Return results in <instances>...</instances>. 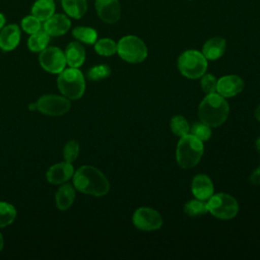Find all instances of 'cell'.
Instances as JSON below:
<instances>
[{"mask_svg": "<svg viewBox=\"0 0 260 260\" xmlns=\"http://www.w3.org/2000/svg\"><path fill=\"white\" fill-rule=\"evenodd\" d=\"M73 183L80 192L93 196H104L110 190V184L106 176L90 166L79 168L74 174Z\"/></svg>", "mask_w": 260, "mask_h": 260, "instance_id": "1", "label": "cell"}, {"mask_svg": "<svg viewBox=\"0 0 260 260\" xmlns=\"http://www.w3.org/2000/svg\"><path fill=\"white\" fill-rule=\"evenodd\" d=\"M230 112L228 102L218 93H209L200 103L198 116L202 123L216 127L225 122Z\"/></svg>", "mask_w": 260, "mask_h": 260, "instance_id": "2", "label": "cell"}, {"mask_svg": "<svg viewBox=\"0 0 260 260\" xmlns=\"http://www.w3.org/2000/svg\"><path fill=\"white\" fill-rule=\"evenodd\" d=\"M203 154V143L192 134L181 137L177 145V161L183 169L195 167Z\"/></svg>", "mask_w": 260, "mask_h": 260, "instance_id": "3", "label": "cell"}, {"mask_svg": "<svg viewBox=\"0 0 260 260\" xmlns=\"http://www.w3.org/2000/svg\"><path fill=\"white\" fill-rule=\"evenodd\" d=\"M60 91L71 100L82 96L85 89V82L82 73L74 67L65 69L59 73L57 80Z\"/></svg>", "mask_w": 260, "mask_h": 260, "instance_id": "4", "label": "cell"}, {"mask_svg": "<svg viewBox=\"0 0 260 260\" xmlns=\"http://www.w3.org/2000/svg\"><path fill=\"white\" fill-rule=\"evenodd\" d=\"M178 68L184 76L196 79L205 74L207 69V59L199 51L188 50L180 55L178 59Z\"/></svg>", "mask_w": 260, "mask_h": 260, "instance_id": "5", "label": "cell"}, {"mask_svg": "<svg viewBox=\"0 0 260 260\" xmlns=\"http://www.w3.org/2000/svg\"><path fill=\"white\" fill-rule=\"evenodd\" d=\"M117 52L123 60L129 63H139L147 57L144 42L135 36L123 37L117 44Z\"/></svg>", "mask_w": 260, "mask_h": 260, "instance_id": "6", "label": "cell"}, {"mask_svg": "<svg viewBox=\"0 0 260 260\" xmlns=\"http://www.w3.org/2000/svg\"><path fill=\"white\" fill-rule=\"evenodd\" d=\"M208 211L219 219H231L238 213L239 205L234 197L225 193H217L209 198Z\"/></svg>", "mask_w": 260, "mask_h": 260, "instance_id": "7", "label": "cell"}, {"mask_svg": "<svg viewBox=\"0 0 260 260\" xmlns=\"http://www.w3.org/2000/svg\"><path fill=\"white\" fill-rule=\"evenodd\" d=\"M36 105L37 110L49 116H61L70 109V103L67 99L55 94L41 96Z\"/></svg>", "mask_w": 260, "mask_h": 260, "instance_id": "8", "label": "cell"}, {"mask_svg": "<svg viewBox=\"0 0 260 260\" xmlns=\"http://www.w3.org/2000/svg\"><path fill=\"white\" fill-rule=\"evenodd\" d=\"M39 61L41 66L51 73H60L66 64L65 54L57 47H47L41 51Z\"/></svg>", "mask_w": 260, "mask_h": 260, "instance_id": "9", "label": "cell"}, {"mask_svg": "<svg viewBox=\"0 0 260 260\" xmlns=\"http://www.w3.org/2000/svg\"><path fill=\"white\" fill-rule=\"evenodd\" d=\"M134 225L141 231L158 230L162 224L160 214L149 207H140L133 214Z\"/></svg>", "mask_w": 260, "mask_h": 260, "instance_id": "10", "label": "cell"}, {"mask_svg": "<svg viewBox=\"0 0 260 260\" xmlns=\"http://www.w3.org/2000/svg\"><path fill=\"white\" fill-rule=\"evenodd\" d=\"M95 10L99 17L106 23H115L121 16L119 0H95Z\"/></svg>", "mask_w": 260, "mask_h": 260, "instance_id": "11", "label": "cell"}, {"mask_svg": "<svg viewBox=\"0 0 260 260\" xmlns=\"http://www.w3.org/2000/svg\"><path fill=\"white\" fill-rule=\"evenodd\" d=\"M244 81L238 75H225L217 80L216 91L223 98H232L243 90Z\"/></svg>", "mask_w": 260, "mask_h": 260, "instance_id": "12", "label": "cell"}, {"mask_svg": "<svg viewBox=\"0 0 260 260\" xmlns=\"http://www.w3.org/2000/svg\"><path fill=\"white\" fill-rule=\"evenodd\" d=\"M70 19L62 13H54L50 18L45 20L44 29L52 37H59L68 31L70 28Z\"/></svg>", "mask_w": 260, "mask_h": 260, "instance_id": "13", "label": "cell"}, {"mask_svg": "<svg viewBox=\"0 0 260 260\" xmlns=\"http://www.w3.org/2000/svg\"><path fill=\"white\" fill-rule=\"evenodd\" d=\"M20 41V29L16 24H8L0 30V48L11 51L17 47Z\"/></svg>", "mask_w": 260, "mask_h": 260, "instance_id": "14", "label": "cell"}, {"mask_svg": "<svg viewBox=\"0 0 260 260\" xmlns=\"http://www.w3.org/2000/svg\"><path fill=\"white\" fill-rule=\"evenodd\" d=\"M192 193L200 200L209 199L213 195V184L206 175H197L192 181Z\"/></svg>", "mask_w": 260, "mask_h": 260, "instance_id": "15", "label": "cell"}, {"mask_svg": "<svg viewBox=\"0 0 260 260\" xmlns=\"http://www.w3.org/2000/svg\"><path fill=\"white\" fill-rule=\"evenodd\" d=\"M73 167L70 162H60L52 166L47 172V180L52 184H61L69 180L73 175Z\"/></svg>", "mask_w": 260, "mask_h": 260, "instance_id": "16", "label": "cell"}, {"mask_svg": "<svg viewBox=\"0 0 260 260\" xmlns=\"http://www.w3.org/2000/svg\"><path fill=\"white\" fill-rule=\"evenodd\" d=\"M225 40L220 37H214L205 42L202 48V54L207 60H216L220 58L225 51Z\"/></svg>", "mask_w": 260, "mask_h": 260, "instance_id": "17", "label": "cell"}, {"mask_svg": "<svg viewBox=\"0 0 260 260\" xmlns=\"http://www.w3.org/2000/svg\"><path fill=\"white\" fill-rule=\"evenodd\" d=\"M66 63L70 67L77 68L81 66L85 60V50L78 42H71L65 50Z\"/></svg>", "mask_w": 260, "mask_h": 260, "instance_id": "18", "label": "cell"}, {"mask_svg": "<svg viewBox=\"0 0 260 260\" xmlns=\"http://www.w3.org/2000/svg\"><path fill=\"white\" fill-rule=\"evenodd\" d=\"M74 197H75V192L73 187L70 184H65L61 186L56 193V196H55L56 206L60 210H66L72 205L74 201Z\"/></svg>", "mask_w": 260, "mask_h": 260, "instance_id": "19", "label": "cell"}, {"mask_svg": "<svg viewBox=\"0 0 260 260\" xmlns=\"http://www.w3.org/2000/svg\"><path fill=\"white\" fill-rule=\"evenodd\" d=\"M55 2L53 0H37L31 8V14L45 21L55 13Z\"/></svg>", "mask_w": 260, "mask_h": 260, "instance_id": "20", "label": "cell"}, {"mask_svg": "<svg viewBox=\"0 0 260 260\" xmlns=\"http://www.w3.org/2000/svg\"><path fill=\"white\" fill-rule=\"evenodd\" d=\"M61 3L66 14L73 18H81L86 13V0H62Z\"/></svg>", "mask_w": 260, "mask_h": 260, "instance_id": "21", "label": "cell"}, {"mask_svg": "<svg viewBox=\"0 0 260 260\" xmlns=\"http://www.w3.org/2000/svg\"><path fill=\"white\" fill-rule=\"evenodd\" d=\"M50 41V36L45 31V29L41 28L35 34H31L27 41V46L32 52H41L45 48H47Z\"/></svg>", "mask_w": 260, "mask_h": 260, "instance_id": "22", "label": "cell"}, {"mask_svg": "<svg viewBox=\"0 0 260 260\" xmlns=\"http://www.w3.org/2000/svg\"><path fill=\"white\" fill-rule=\"evenodd\" d=\"M72 35L78 41L88 45L94 44L98 39L96 30L88 26H76L75 28H73Z\"/></svg>", "mask_w": 260, "mask_h": 260, "instance_id": "23", "label": "cell"}, {"mask_svg": "<svg viewBox=\"0 0 260 260\" xmlns=\"http://www.w3.org/2000/svg\"><path fill=\"white\" fill-rule=\"evenodd\" d=\"M184 211L189 216H198L205 214L208 211V205L204 200H190L185 204Z\"/></svg>", "mask_w": 260, "mask_h": 260, "instance_id": "24", "label": "cell"}, {"mask_svg": "<svg viewBox=\"0 0 260 260\" xmlns=\"http://www.w3.org/2000/svg\"><path fill=\"white\" fill-rule=\"evenodd\" d=\"M94 50L103 56H112L117 52V44L108 38L101 39L94 43Z\"/></svg>", "mask_w": 260, "mask_h": 260, "instance_id": "25", "label": "cell"}, {"mask_svg": "<svg viewBox=\"0 0 260 260\" xmlns=\"http://www.w3.org/2000/svg\"><path fill=\"white\" fill-rule=\"evenodd\" d=\"M16 216L15 208L6 202H0V228L10 224Z\"/></svg>", "mask_w": 260, "mask_h": 260, "instance_id": "26", "label": "cell"}, {"mask_svg": "<svg viewBox=\"0 0 260 260\" xmlns=\"http://www.w3.org/2000/svg\"><path fill=\"white\" fill-rule=\"evenodd\" d=\"M171 129L174 134L177 136H184L187 135L190 131V126L187 122V120L183 116H174L171 120Z\"/></svg>", "mask_w": 260, "mask_h": 260, "instance_id": "27", "label": "cell"}, {"mask_svg": "<svg viewBox=\"0 0 260 260\" xmlns=\"http://www.w3.org/2000/svg\"><path fill=\"white\" fill-rule=\"evenodd\" d=\"M41 26H42L41 20L39 18H37L35 15H32V14L25 16L21 20V27H22V29L25 32L29 34V35L35 34L38 30H40Z\"/></svg>", "mask_w": 260, "mask_h": 260, "instance_id": "28", "label": "cell"}, {"mask_svg": "<svg viewBox=\"0 0 260 260\" xmlns=\"http://www.w3.org/2000/svg\"><path fill=\"white\" fill-rule=\"evenodd\" d=\"M191 134L194 135L195 137H197L199 140L206 141L210 138L211 136V130L209 128L208 125L199 122V123H195L192 128H191Z\"/></svg>", "mask_w": 260, "mask_h": 260, "instance_id": "29", "label": "cell"}, {"mask_svg": "<svg viewBox=\"0 0 260 260\" xmlns=\"http://www.w3.org/2000/svg\"><path fill=\"white\" fill-rule=\"evenodd\" d=\"M111 74V69L109 66L102 64L91 67L87 72V77L91 80H101L108 77Z\"/></svg>", "mask_w": 260, "mask_h": 260, "instance_id": "30", "label": "cell"}, {"mask_svg": "<svg viewBox=\"0 0 260 260\" xmlns=\"http://www.w3.org/2000/svg\"><path fill=\"white\" fill-rule=\"evenodd\" d=\"M79 152V144L75 140H70L66 143L64 150H63V156L66 161L72 162L76 159Z\"/></svg>", "mask_w": 260, "mask_h": 260, "instance_id": "31", "label": "cell"}, {"mask_svg": "<svg viewBox=\"0 0 260 260\" xmlns=\"http://www.w3.org/2000/svg\"><path fill=\"white\" fill-rule=\"evenodd\" d=\"M216 86L217 79L212 74H203L201 79V87L205 93H214L216 91Z\"/></svg>", "mask_w": 260, "mask_h": 260, "instance_id": "32", "label": "cell"}, {"mask_svg": "<svg viewBox=\"0 0 260 260\" xmlns=\"http://www.w3.org/2000/svg\"><path fill=\"white\" fill-rule=\"evenodd\" d=\"M250 181L254 185H260V167L252 173L250 177Z\"/></svg>", "mask_w": 260, "mask_h": 260, "instance_id": "33", "label": "cell"}, {"mask_svg": "<svg viewBox=\"0 0 260 260\" xmlns=\"http://www.w3.org/2000/svg\"><path fill=\"white\" fill-rule=\"evenodd\" d=\"M5 21H6V19H5V16H4V14L0 12V29H1V28L4 26V24H5Z\"/></svg>", "mask_w": 260, "mask_h": 260, "instance_id": "34", "label": "cell"}, {"mask_svg": "<svg viewBox=\"0 0 260 260\" xmlns=\"http://www.w3.org/2000/svg\"><path fill=\"white\" fill-rule=\"evenodd\" d=\"M255 118L260 122V105L255 110Z\"/></svg>", "mask_w": 260, "mask_h": 260, "instance_id": "35", "label": "cell"}, {"mask_svg": "<svg viewBox=\"0 0 260 260\" xmlns=\"http://www.w3.org/2000/svg\"><path fill=\"white\" fill-rule=\"evenodd\" d=\"M256 149H257V151H258L259 154H260V137L256 140Z\"/></svg>", "mask_w": 260, "mask_h": 260, "instance_id": "36", "label": "cell"}, {"mask_svg": "<svg viewBox=\"0 0 260 260\" xmlns=\"http://www.w3.org/2000/svg\"><path fill=\"white\" fill-rule=\"evenodd\" d=\"M3 248V238H2V235L0 234V251L2 250Z\"/></svg>", "mask_w": 260, "mask_h": 260, "instance_id": "37", "label": "cell"}]
</instances>
